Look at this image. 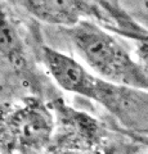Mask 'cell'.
I'll return each mask as SVG.
<instances>
[{"mask_svg": "<svg viewBox=\"0 0 148 154\" xmlns=\"http://www.w3.org/2000/svg\"><path fill=\"white\" fill-rule=\"evenodd\" d=\"M67 32L74 49L95 76L115 85L148 91V73L112 33L87 19Z\"/></svg>", "mask_w": 148, "mask_h": 154, "instance_id": "6da1fadb", "label": "cell"}, {"mask_svg": "<svg viewBox=\"0 0 148 154\" xmlns=\"http://www.w3.org/2000/svg\"><path fill=\"white\" fill-rule=\"evenodd\" d=\"M115 116L128 130L148 132V91L120 86L97 76L90 98Z\"/></svg>", "mask_w": 148, "mask_h": 154, "instance_id": "7a4b0ae2", "label": "cell"}, {"mask_svg": "<svg viewBox=\"0 0 148 154\" xmlns=\"http://www.w3.org/2000/svg\"><path fill=\"white\" fill-rule=\"evenodd\" d=\"M8 134L26 149H41L52 140L54 123L50 113L40 105L18 107L8 116Z\"/></svg>", "mask_w": 148, "mask_h": 154, "instance_id": "3957f363", "label": "cell"}, {"mask_svg": "<svg viewBox=\"0 0 148 154\" xmlns=\"http://www.w3.org/2000/svg\"><path fill=\"white\" fill-rule=\"evenodd\" d=\"M45 67L57 85L68 93L90 99L97 76L75 58L58 50L45 48L43 53Z\"/></svg>", "mask_w": 148, "mask_h": 154, "instance_id": "277c9868", "label": "cell"}, {"mask_svg": "<svg viewBox=\"0 0 148 154\" xmlns=\"http://www.w3.org/2000/svg\"><path fill=\"white\" fill-rule=\"evenodd\" d=\"M20 4L34 17L50 25L74 27L83 21V16L89 14L90 5L79 2H20Z\"/></svg>", "mask_w": 148, "mask_h": 154, "instance_id": "5b68a950", "label": "cell"}, {"mask_svg": "<svg viewBox=\"0 0 148 154\" xmlns=\"http://www.w3.org/2000/svg\"><path fill=\"white\" fill-rule=\"evenodd\" d=\"M0 58L14 68L25 66V49L21 36L4 13H0Z\"/></svg>", "mask_w": 148, "mask_h": 154, "instance_id": "8992f818", "label": "cell"}, {"mask_svg": "<svg viewBox=\"0 0 148 154\" xmlns=\"http://www.w3.org/2000/svg\"><path fill=\"white\" fill-rule=\"evenodd\" d=\"M57 154H111V153H109L108 149L93 143V144H84L83 146L61 149Z\"/></svg>", "mask_w": 148, "mask_h": 154, "instance_id": "52a82bcc", "label": "cell"}, {"mask_svg": "<svg viewBox=\"0 0 148 154\" xmlns=\"http://www.w3.org/2000/svg\"><path fill=\"white\" fill-rule=\"evenodd\" d=\"M134 54H135L137 62L148 73V35L146 37H142L139 40H137Z\"/></svg>", "mask_w": 148, "mask_h": 154, "instance_id": "ba28073f", "label": "cell"}, {"mask_svg": "<svg viewBox=\"0 0 148 154\" xmlns=\"http://www.w3.org/2000/svg\"><path fill=\"white\" fill-rule=\"evenodd\" d=\"M140 139H142V141H143V143H144V144H146V145L148 146V139H147V137H140Z\"/></svg>", "mask_w": 148, "mask_h": 154, "instance_id": "9c48e42d", "label": "cell"}]
</instances>
